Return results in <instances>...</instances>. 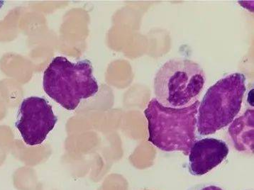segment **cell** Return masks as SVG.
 Masks as SVG:
<instances>
[{"label":"cell","mask_w":254,"mask_h":190,"mask_svg":"<svg viewBox=\"0 0 254 190\" xmlns=\"http://www.w3.org/2000/svg\"><path fill=\"white\" fill-rule=\"evenodd\" d=\"M199 102L185 108L164 107L153 98L144 111L148 121V140L160 150L189 155L197 141Z\"/></svg>","instance_id":"obj_1"},{"label":"cell","mask_w":254,"mask_h":190,"mask_svg":"<svg viewBox=\"0 0 254 190\" xmlns=\"http://www.w3.org/2000/svg\"><path fill=\"white\" fill-rule=\"evenodd\" d=\"M44 89L51 98L67 110H74L82 100L96 95L99 85L90 61L70 62L59 56L44 74Z\"/></svg>","instance_id":"obj_2"},{"label":"cell","mask_w":254,"mask_h":190,"mask_svg":"<svg viewBox=\"0 0 254 190\" xmlns=\"http://www.w3.org/2000/svg\"><path fill=\"white\" fill-rule=\"evenodd\" d=\"M246 81L244 74L236 72L209 87L199 102L197 130L200 136L214 134L233 122L242 108Z\"/></svg>","instance_id":"obj_3"},{"label":"cell","mask_w":254,"mask_h":190,"mask_svg":"<svg viewBox=\"0 0 254 190\" xmlns=\"http://www.w3.org/2000/svg\"><path fill=\"white\" fill-rule=\"evenodd\" d=\"M205 81L204 71L197 63L183 58L171 59L161 66L155 76L156 99L166 107H189L197 101Z\"/></svg>","instance_id":"obj_4"},{"label":"cell","mask_w":254,"mask_h":190,"mask_svg":"<svg viewBox=\"0 0 254 190\" xmlns=\"http://www.w3.org/2000/svg\"><path fill=\"white\" fill-rule=\"evenodd\" d=\"M58 118L45 99L30 97L21 102L15 123L26 144L40 145L54 129Z\"/></svg>","instance_id":"obj_5"},{"label":"cell","mask_w":254,"mask_h":190,"mask_svg":"<svg viewBox=\"0 0 254 190\" xmlns=\"http://www.w3.org/2000/svg\"><path fill=\"white\" fill-rule=\"evenodd\" d=\"M228 145L214 138L197 140L189 153L188 170L194 176H202L222 163L228 156Z\"/></svg>","instance_id":"obj_6"},{"label":"cell","mask_w":254,"mask_h":190,"mask_svg":"<svg viewBox=\"0 0 254 190\" xmlns=\"http://www.w3.org/2000/svg\"><path fill=\"white\" fill-rule=\"evenodd\" d=\"M254 110H248L229 127V136L239 152L254 153Z\"/></svg>","instance_id":"obj_7"},{"label":"cell","mask_w":254,"mask_h":190,"mask_svg":"<svg viewBox=\"0 0 254 190\" xmlns=\"http://www.w3.org/2000/svg\"><path fill=\"white\" fill-rule=\"evenodd\" d=\"M188 190H225L219 187V185L213 183H202L194 185Z\"/></svg>","instance_id":"obj_8"},{"label":"cell","mask_w":254,"mask_h":190,"mask_svg":"<svg viewBox=\"0 0 254 190\" xmlns=\"http://www.w3.org/2000/svg\"><path fill=\"white\" fill-rule=\"evenodd\" d=\"M3 3H4V1H0V7L3 5Z\"/></svg>","instance_id":"obj_9"}]
</instances>
